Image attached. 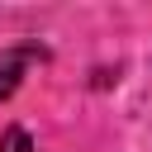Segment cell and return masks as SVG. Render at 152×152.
Here are the masks:
<instances>
[{"instance_id": "obj_1", "label": "cell", "mask_w": 152, "mask_h": 152, "mask_svg": "<svg viewBox=\"0 0 152 152\" xmlns=\"http://www.w3.org/2000/svg\"><path fill=\"white\" fill-rule=\"evenodd\" d=\"M33 62H43V48H5V52H0V100H10V95L19 90L24 71H28Z\"/></svg>"}, {"instance_id": "obj_2", "label": "cell", "mask_w": 152, "mask_h": 152, "mask_svg": "<svg viewBox=\"0 0 152 152\" xmlns=\"http://www.w3.org/2000/svg\"><path fill=\"white\" fill-rule=\"evenodd\" d=\"M0 152H38V147H33V138L24 128H5L0 133Z\"/></svg>"}]
</instances>
